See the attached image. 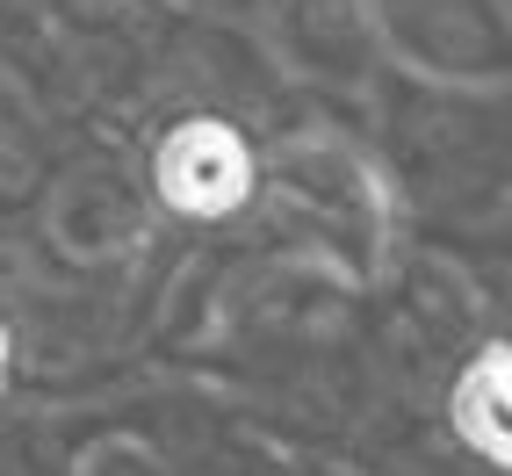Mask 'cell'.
Here are the masks:
<instances>
[{
	"label": "cell",
	"instance_id": "1",
	"mask_svg": "<svg viewBox=\"0 0 512 476\" xmlns=\"http://www.w3.org/2000/svg\"><path fill=\"white\" fill-rule=\"evenodd\" d=\"M152 181H159V202L181 217H231L253 195V152L224 116H188L166 130Z\"/></svg>",
	"mask_w": 512,
	"mask_h": 476
},
{
	"label": "cell",
	"instance_id": "2",
	"mask_svg": "<svg viewBox=\"0 0 512 476\" xmlns=\"http://www.w3.org/2000/svg\"><path fill=\"white\" fill-rule=\"evenodd\" d=\"M455 433L476 455L512 469V347H484L455 383Z\"/></svg>",
	"mask_w": 512,
	"mask_h": 476
},
{
	"label": "cell",
	"instance_id": "3",
	"mask_svg": "<svg viewBox=\"0 0 512 476\" xmlns=\"http://www.w3.org/2000/svg\"><path fill=\"white\" fill-rule=\"evenodd\" d=\"M397 15L404 37H419L426 51H469L491 37V8L484 0H383Z\"/></svg>",
	"mask_w": 512,
	"mask_h": 476
},
{
	"label": "cell",
	"instance_id": "4",
	"mask_svg": "<svg viewBox=\"0 0 512 476\" xmlns=\"http://www.w3.org/2000/svg\"><path fill=\"white\" fill-rule=\"evenodd\" d=\"M8 361H15V339L0 332V383H8Z\"/></svg>",
	"mask_w": 512,
	"mask_h": 476
}]
</instances>
